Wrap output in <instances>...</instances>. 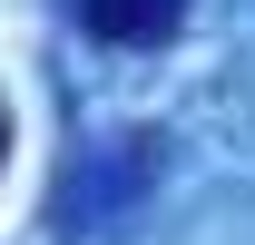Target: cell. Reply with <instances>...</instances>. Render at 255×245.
<instances>
[{
  "instance_id": "1",
  "label": "cell",
  "mask_w": 255,
  "mask_h": 245,
  "mask_svg": "<svg viewBox=\"0 0 255 245\" xmlns=\"http://www.w3.org/2000/svg\"><path fill=\"white\" fill-rule=\"evenodd\" d=\"M79 20L108 49H167V39L187 30V0H79Z\"/></svg>"
}]
</instances>
